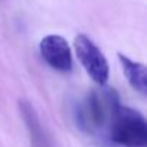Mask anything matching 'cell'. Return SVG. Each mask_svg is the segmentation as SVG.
<instances>
[{"label": "cell", "mask_w": 147, "mask_h": 147, "mask_svg": "<svg viewBox=\"0 0 147 147\" xmlns=\"http://www.w3.org/2000/svg\"><path fill=\"white\" fill-rule=\"evenodd\" d=\"M100 88L91 90L74 107V121L77 127L94 137H104L107 125L121 104L117 91L107 85H98Z\"/></svg>", "instance_id": "6da1fadb"}, {"label": "cell", "mask_w": 147, "mask_h": 147, "mask_svg": "<svg viewBox=\"0 0 147 147\" xmlns=\"http://www.w3.org/2000/svg\"><path fill=\"white\" fill-rule=\"evenodd\" d=\"M102 138L115 147H146L147 123L144 115L134 108L120 104L114 111Z\"/></svg>", "instance_id": "7a4b0ae2"}, {"label": "cell", "mask_w": 147, "mask_h": 147, "mask_svg": "<svg viewBox=\"0 0 147 147\" xmlns=\"http://www.w3.org/2000/svg\"><path fill=\"white\" fill-rule=\"evenodd\" d=\"M77 58L90 78L97 85H105L110 77V66L101 49L84 33H80L74 40Z\"/></svg>", "instance_id": "3957f363"}, {"label": "cell", "mask_w": 147, "mask_h": 147, "mask_svg": "<svg viewBox=\"0 0 147 147\" xmlns=\"http://www.w3.org/2000/svg\"><path fill=\"white\" fill-rule=\"evenodd\" d=\"M39 52L45 63L58 72H71L72 52L65 38L59 35H48L39 42Z\"/></svg>", "instance_id": "277c9868"}, {"label": "cell", "mask_w": 147, "mask_h": 147, "mask_svg": "<svg viewBox=\"0 0 147 147\" xmlns=\"http://www.w3.org/2000/svg\"><path fill=\"white\" fill-rule=\"evenodd\" d=\"M18 108L20 113V117L23 120V124L26 127L29 140H30V146L32 147H53L52 140L48 134V131L45 130V127L42 125V121L39 118V114L36 111V108L33 107V104L28 100H19L18 102Z\"/></svg>", "instance_id": "5b68a950"}, {"label": "cell", "mask_w": 147, "mask_h": 147, "mask_svg": "<svg viewBox=\"0 0 147 147\" xmlns=\"http://www.w3.org/2000/svg\"><path fill=\"white\" fill-rule=\"evenodd\" d=\"M118 61L123 69V74L125 75L128 84L134 91L141 94L143 97L147 92V74L146 66L137 61H133L124 53H118Z\"/></svg>", "instance_id": "8992f818"}]
</instances>
